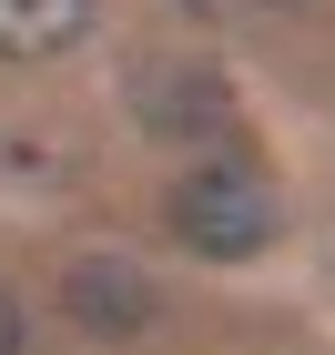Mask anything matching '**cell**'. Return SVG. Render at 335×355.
Listing matches in <instances>:
<instances>
[{
  "label": "cell",
  "instance_id": "7a4b0ae2",
  "mask_svg": "<svg viewBox=\"0 0 335 355\" xmlns=\"http://www.w3.org/2000/svg\"><path fill=\"white\" fill-rule=\"evenodd\" d=\"M61 304H71V325H92V335H142L153 325V274L122 264V254H82V264L61 274Z\"/></svg>",
  "mask_w": 335,
  "mask_h": 355
},
{
  "label": "cell",
  "instance_id": "277c9868",
  "mask_svg": "<svg viewBox=\"0 0 335 355\" xmlns=\"http://www.w3.org/2000/svg\"><path fill=\"white\" fill-rule=\"evenodd\" d=\"M142 112H153L163 132H183V122H214V112H223V92H214V82H163Z\"/></svg>",
  "mask_w": 335,
  "mask_h": 355
},
{
  "label": "cell",
  "instance_id": "3957f363",
  "mask_svg": "<svg viewBox=\"0 0 335 355\" xmlns=\"http://www.w3.org/2000/svg\"><path fill=\"white\" fill-rule=\"evenodd\" d=\"M92 31V0H0V61H61Z\"/></svg>",
  "mask_w": 335,
  "mask_h": 355
},
{
  "label": "cell",
  "instance_id": "6da1fadb",
  "mask_svg": "<svg viewBox=\"0 0 335 355\" xmlns=\"http://www.w3.org/2000/svg\"><path fill=\"white\" fill-rule=\"evenodd\" d=\"M173 234H183V244L194 254H223V264H234V254H264V234H275V193L254 183V173H183V183H173Z\"/></svg>",
  "mask_w": 335,
  "mask_h": 355
},
{
  "label": "cell",
  "instance_id": "5b68a950",
  "mask_svg": "<svg viewBox=\"0 0 335 355\" xmlns=\"http://www.w3.org/2000/svg\"><path fill=\"white\" fill-rule=\"evenodd\" d=\"M21 335H31V315H21L10 295H0V355H21Z\"/></svg>",
  "mask_w": 335,
  "mask_h": 355
},
{
  "label": "cell",
  "instance_id": "8992f818",
  "mask_svg": "<svg viewBox=\"0 0 335 355\" xmlns=\"http://www.w3.org/2000/svg\"><path fill=\"white\" fill-rule=\"evenodd\" d=\"M275 10H284V0H275Z\"/></svg>",
  "mask_w": 335,
  "mask_h": 355
}]
</instances>
